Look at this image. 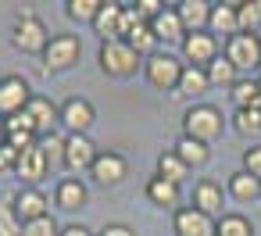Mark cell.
Segmentation results:
<instances>
[{
  "instance_id": "obj_30",
  "label": "cell",
  "mask_w": 261,
  "mask_h": 236,
  "mask_svg": "<svg viewBox=\"0 0 261 236\" xmlns=\"http://www.w3.org/2000/svg\"><path fill=\"white\" fill-rule=\"evenodd\" d=\"M232 129L240 133V136H261V115L254 111V108H240L236 115H232Z\"/></svg>"
},
{
  "instance_id": "obj_41",
  "label": "cell",
  "mask_w": 261,
  "mask_h": 236,
  "mask_svg": "<svg viewBox=\"0 0 261 236\" xmlns=\"http://www.w3.org/2000/svg\"><path fill=\"white\" fill-rule=\"evenodd\" d=\"M4 143H8V122L0 118V147H4Z\"/></svg>"
},
{
  "instance_id": "obj_42",
  "label": "cell",
  "mask_w": 261,
  "mask_h": 236,
  "mask_svg": "<svg viewBox=\"0 0 261 236\" xmlns=\"http://www.w3.org/2000/svg\"><path fill=\"white\" fill-rule=\"evenodd\" d=\"M250 108H254V111H257V115H261V93H257V100H254V104H250Z\"/></svg>"
},
{
  "instance_id": "obj_19",
  "label": "cell",
  "mask_w": 261,
  "mask_h": 236,
  "mask_svg": "<svg viewBox=\"0 0 261 236\" xmlns=\"http://www.w3.org/2000/svg\"><path fill=\"white\" fill-rule=\"evenodd\" d=\"M143 193H147L150 204H158V207H165V211H179L182 190H179L175 182H168V179H161V175H150L147 186H143Z\"/></svg>"
},
{
  "instance_id": "obj_36",
  "label": "cell",
  "mask_w": 261,
  "mask_h": 236,
  "mask_svg": "<svg viewBox=\"0 0 261 236\" xmlns=\"http://www.w3.org/2000/svg\"><path fill=\"white\" fill-rule=\"evenodd\" d=\"M40 147H43V154L50 158V165L65 158V136H61V133H50V136H40Z\"/></svg>"
},
{
  "instance_id": "obj_24",
  "label": "cell",
  "mask_w": 261,
  "mask_h": 236,
  "mask_svg": "<svg viewBox=\"0 0 261 236\" xmlns=\"http://www.w3.org/2000/svg\"><path fill=\"white\" fill-rule=\"evenodd\" d=\"M207 90H211L207 72H204V68H197V65H182V75H179L175 93H179V97H204Z\"/></svg>"
},
{
  "instance_id": "obj_8",
  "label": "cell",
  "mask_w": 261,
  "mask_h": 236,
  "mask_svg": "<svg viewBox=\"0 0 261 236\" xmlns=\"http://www.w3.org/2000/svg\"><path fill=\"white\" fill-rule=\"evenodd\" d=\"M179 47H182V65H197V68H207L215 58H218V40L211 36V33H186L182 40H179Z\"/></svg>"
},
{
  "instance_id": "obj_15",
  "label": "cell",
  "mask_w": 261,
  "mask_h": 236,
  "mask_svg": "<svg viewBox=\"0 0 261 236\" xmlns=\"http://www.w3.org/2000/svg\"><path fill=\"white\" fill-rule=\"evenodd\" d=\"M47 172H50V158L43 154V147H40V143L18 154V168H15V175L22 179V186H36Z\"/></svg>"
},
{
  "instance_id": "obj_11",
  "label": "cell",
  "mask_w": 261,
  "mask_h": 236,
  "mask_svg": "<svg viewBox=\"0 0 261 236\" xmlns=\"http://www.w3.org/2000/svg\"><path fill=\"white\" fill-rule=\"evenodd\" d=\"M11 207H15V215L22 218V225H25V222H36V218H43V215H50V200H47V193H43L40 186H18V193L11 197Z\"/></svg>"
},
{
  "instance_id": "obj_9",
  "label": "cell",
  "mask_w": 261,
  "mask_h": 236,
  "mask_svg": "<svg viewBox=\"0 0 261 236\" xmlns=\"http://www.w3.org/2000/svg\"><path fill=\"white\" fill-rule=\"evenodd\" d=\"M93 122H97V108L86 97H68L61 104V125L68 129V136H86Z\"/></svg>"
},
{
  "instance_id": "obj_22",
  "label": "cell",
  "mask_w": 261,
  "mask_h": 236,
  "mask_svg": "<svg viewBox=\"0 0 261 236\" xmlns=\"http://www.w3.org/2000/svg\"><path fill=\"white\" fill-rule=\"evenodd\" d=\"M172 150L179 154V161H182L186 168H204V165L211 161V147L200 143V140H190V136H179V143H175Z\"/></svg>"
},
{
  "instance_id": "obj_32",
  "label": "cell",
  "mask_w": 261,
  "mask_h": 236,
  "mask_svg": "<svg viewBox=\"0 0 261 236\" xmlns=\"http://www.w3.org/2000/svg\"><path fill=\"white\" fill-rule=\"evenodd\" d=\"M257 79H236V86L229 90V97H232V104H236V111L240 108H250L254 100H257Z\"/></svg>"
},
{
  "instance_id": "obj_40",
  "label": "cell",
  "mask_w": 261,
  "mask_h": 236,
  "mask_svg": "<svg viewBox=\"0 0 261 236\" xmlns=\"http://www.w3.org/2000/svg\"><path fill=\"white\" fill-rule=\"evenodd\" d=\"M58 236H97V232H90L86 225H79V222H68V225H61V232Z\"/></svg>"
},
{
  "instance_id": "obj_17",
  "label": "cell",
  "mask_w": 261,
  "mask_h": 236,
  "mask_svg": "<svg viewBox=\"0 0 261 236\" xmlns=\"http://www.w3.org/2000/svg\"><path fill=\"white\" fill-rule=\"evenodd\" d=\"M54 204L65 207V211H79V207L90 204V186L79 175H65L58 182V190H54Z\"/></svg>"
},
{
  "instance_id": "obj_5",
  "label": "cell",
  "mask_w": 261,
  "mask_h": 236,
  "mask_svg": "<svg viewBox=\"0 0 261 236\" xmlns=\"http://www.w3.org/2000/svg\"><path fill=\"white\" fill-rule=\"evenodd\" d=\"M222 54L236 65V72H257V65H261V36L257 33H236V36L225 40Z\"/></svg>"
},
{
  "instance_id": "obj_29",
  "label": "cell",
  "mask_w": 261,
  "mask_h": 236,
  "mask_svg": "<svg viewBox=\"0 0 261 236\" xmlns=\"http://www.w3.org/2000/svg\"><path fill=\"white\" fill-rule=\"evenodd\" d=\"M158 175L179 186V182L190 175V168L179 161V154H175V150H161V154H158Z\"/></svg>"
},
{
  "instance_id": "obj_16",
  "label": "cell",
  "mask_w": 261,
  "mask_h": 236,
  "mask_svg": "<svg viewBox=\"0 0 261 236\" xmlns=\"http://www.w3.org/2000/svg\"><path fill=\"white\" fill-rule=\"evenodd\" d=\"M236 8H240V0H229V4H211L207 33H211L215 40H229V36L240 33V15H236Z\"/></svg>"
},
{
  "instance_id": "obj_23",
  "label": "cell",
  "mask_w": 261,
  "mask_h": 236,
  "mask_svg": "<svg viewBox=\"0 0 261 236\" xmlns=\"http://www.w3.org/2000/svg\"><path fill=\"white\" fill-rule=\"evenodd\" d=\"M225 190H229V197H232V200L250 204V200H257V197H261V179H254L250 172H243V168H240V172H232V175H229V186H225Z\"/></svg>"
},
{
  "instance_id": "obj_38",
  "label": "cell",
  "mask_w": 261,
  "mask_h": 236,
  "mask_svg": "<svg viewBox=\"0 0 261 236\" xmlns=\"http://www.w3.org/2000/svg\"><path fill=\"white\" fill-rule=\"evenodd\" d=\"M15 168H18V150L15 147H0V175H15Z\"/></svg>"
},
{
  "instance_id": "obj_10",
  "label": "cell",
  "mask_w": 261,
  "mask_h": 236,
  "mask_svg": "<svg viewBox=\"0 0 261 236\" xmlns=\"http://www.w3.org/2000/svg\"><path fill=\"white\" fill-rule=\"evenodd\" d=\"M97 143L90 140V136H65V158H61V165L75 175V172H90L93 168V161H97Z\"/></svg>"
},
{
  "instance_id": "obj_31",
  "label": "cell",
  "mask_w": 261,
  "mask_h": 236,
  "mask_svg": "<svg viewBox=\"0 0 261 236\" xmlns=\"http://www.w3.org/2000/svg\"><path fill=\"white\" fill-rule=\"evenodd\" d=\"M100 4H104V0H68V4H65V15H68L72 22H90V25H93Z\"/></svg>"
},
{
  "instance_id": "obj_44",
  "label": "cell",
  "mask_w": 261,
  "mask_h": 236,
  "mask_svg": "<svg viewBox=\"0 0 261 236\" xmlns=\"http://www.w3.org/2000/svg\"><path fill=\"white\" fill-rule=\"evenodd\" d=\"M257 75H261V65H257Z\"/></svg>"
},
{
  "instance_id": "obj_43",
  "label": "cell",
  "mask_w": 261,
  "mask_h": 236,
  "mask_svg": "<svg viewBox=\"0 0 261 236\" xmlns=\"http://www.w3.org/2000/svg\"><path fill=\"white\" fill-rule=\"evenodd\" d=\"M257 90H261V75H257Z\"/></svg>"
},
{
  "instance_id": "obj_2",
  "label": "cell",
  "mask_w": 261,
  "mask_h": 236,
  "mask_svg": "<svg viewBox=\"0 0 261 236\" xmlns=\"http://www.w3.org/2000/svg\"><path fill=\"white\" fill-rule=\"evenodd\" d=\"M225 133V118L215 104H193L182 115V136L200 140V143H215Z\"/></svg>"
},
{
  "instance_id": "obj_37",
  "label": "cell",
  "mask_w": 261,
  "mask_h": 236,
  "mask_svg": "<svg viewBox=\"0 0 261 236\" xmlns=\"http://www.w3.org/2000/svg\"><path fill=\"white\" fill-rule=\"evenodd\" d=\"M243 172H250L254 179H261V143L243 150Z\"/></svg>"
},
{
  "instance_id": "obj_1",
  "label": "cell",
  "mask_w": 261,
  "mask_h": 236,
  "mask_svg": "<svg viewBox=\"0 0 261 236\" xmlns=\"http://www.w3.org/2000/svg\"><path fill=\"white\" fill-rule=\"evenodd\" d=\"M97 61H100V72L108 79H133L143 68V58L125 40H104L97 50Z\"/></svg>"
},
{
  "instance_id": "obj_25",
  "label": "cell",
  "mask_w": 261,
  "mask_h": 236,
  "mask_svg": "<svg viewBox=\"0 0 261 236\" xmlns=\"http://www.w3.org/2000/svg\"><path fill=\"white\" fill-rule=\"evenodd\" d=\"M150 29H154L158 43H161V40H182V36H186V29H182V22H179V11H175V8H165L158 18H150Z\"/></svg>"
},
{
  "instance_id": "obj_18",
  "label": "cell",
  "mask_w": 261,
  "mask_h": 236,
  "mask_svg": "<svg viewBox=\"0 0 261 236\" xmlns=\"http://www.w3.org/2000/svg\"><path fill=\"white\" fill-rule=\"evenodd\" d=\"M122 8L125 4H118V0H104L100 4V11L93 18V29H97L100 43L104 40H122Z\"/></svg>"
},
{
  "instance_id": "obj_20",
  "label": "cell",
  "mask_w": 261,
  "mask_h": 236,
  "mask_svg": "<svg viewBox=\"0 0 261 236\" xmlns=\"http://www.w3.org/2000/svg\"><path fill=\"white\" fill-rule=\"evenodd\" d=\"M193 207L197 211H204V215H211L215 222L225 215L222 211V186L215 182V179H200L197 186H193Z\"/></svg>"
},
{
  "instance_id": "obj_21",
  "label": "cell",
  "mask_w": 261,
  "mask_h": 236,
  "mask_svg": "<svg viewBox=\"0 0 261 236\" xmlns=\"http://www.w3.org/2000/svg\"><path fill=\"white\" fill-rule=\"evenodd\" d=\"M175 11L186 33H207V18H211L207 0H182V4H175Z\"/></svg>"
},
{
  "instance_id": "obj_6",
  "label": "cell",
  "mask_w": 261,
  "mask_h": 236,
  "mask_svg": "<svg viewBox=\"0 0 261 236\" xmlns=\"http://www.w3.org/2000/svg\"><path fill=\"white\" fill-rule=\"evenodd\" d=\"M29 100H33V90L25 75H0V118L4 122L22 115Z\"/></svg>"
},
{
  "instance_id": "obj_13",
  "label": "cell",
  "mask_w": 261,
  "mask_h": 236,
  "mask_svg": "<svg viewBox=\"0 0 261 236\" xmlns=\"http://www.w3.org/2000/svg\"><path fill=\"white\" fill-rule=\"evenodd\" d=\"M172 229H175V236H215V218L197 211L193 204H182L172 218Z\"/></svg>"
},
{
  "instance_id": "obj_28",
  "label": "cell",
  "mask_w": 261,
  "mask_h": 236,
  "mask_svg": "<svg viewBox=\"0 0 261 236\" xmlns=\"http://www.w3.org/2000/svg\"><path fill=\"white\" fill-rule=\"evenodd\" d=\"M125 43L140 54V58H150L154 50H158V36H154V29H150V22H140L129 36H125Z\"/></svg>"
},
{
  "instance_id": "obj_39",
  "label": "cell",
  "mask_w": 261,
  "mask_h": 236,
  "mask_svg": "<svg viewBox=\"0 0 261 236\" xmlns=\"http://www.w3.org/2000/svg\"><path fill=\"white\" fill-rule=\"evenodd\" d=\"M97 236H136V232H133L125 222H108V225H104Z\"/></svg>"
},
{
  "instance_id": "obj_27",
  "label": "cell",
  "mask_w": 261,
  "mask_h": 236,
  "mask_svg": "<svg viewBox=\"0 0 261 236\" xmlns=\"http://www.w3.org/2000/svg\"><path fill=\"white\" fill-rule=\"evenodd\" d=\"M215 236H254V225H250L247 215L229 211V215H222V218L215 222Z\"/></svg>"
},
{
  "instance_id": "obj_3",
  "label": "cell",
  "mask_w": 261,
  "mask_h": 236,
  "mask_svg": "<svg viewBox=\"0 0 261 236\" xmlns=\"http://www.w3.org/2000/svg\"><path fill=\"white\" fill-rule=\"evenodd\" d=\"M179 75H182V58H175L168 50H154L150 58H143V79L154 90H172L175 93Z\"/></svg>"
},
{
  "instance_id": "obj_26",
  "label": "cell",
  "mask_w": 261,
  "mask_h": 236,
  "mask_svg": "<svg viewBox=\"0 0 261 236\" xmlns=\"http://www.w3.org/2000/svg\"><path fill=\"white\" fill-rule=\"evenodd\" d=\"M204 72H207V83H211V86H225V90H232V86H236V79H240L236 65H232L225 54H218Z\"/></svg>"
},
{
  "instance_id": "obj_34",
  "label": "cell",
  "mask_w": 261,
  "mask_h": 236,
  "mask_svg": "<svg viewBox=\"0 0 261 236\" xmlns=\"http://www.w3.org/2000/svg\"><path fill=\"white\" fill-rule=\"evenodd\" d=\"M58 232H61V225H58L54 215H43V218L22 225V236H58Z\"/></svg>"
},
{
  "instance_id": "obj_12",
  "label": "cell",
  "mask_w": 261,
  "mask_h": 236,
  "mask_svg": "<svg viewBox=\"0 0 261 236\" xmlns=\"http://www.w3.org/2000/svg\"><path fill=\"white\" fill-rule=\"evenodd\" d=\"M90 175H93V182H100V186H118V182L129 175V161H125V154H118V150H100L97 161H93V168H90Z\"/></svg>"
},
{
  "instance_id": "obj_35",
  "label": "cell",
  "mask_w": 261,
  "mask_h": 236,
  "mask_svg": "<svg viewBox=\"0 0 261 236\" xmlns=\"http://www.w3.org/2000/svg\"><path fill=\"white\" fill-rule=\"evenodd\" d=\"M0 236H22V218L15 215L11 200L0 204Z\"/></svg>"
},
{
  "instance_id": "obj_4",
  "label": "cell",
  "mask_w": 261,
  "mask_h": 236,
  "mask_svg": "<svg viewBox=\"0 0 261 236\" xmlns=\"http://www.w3.org/2000/svg\"><path fill=\"white\" fill-rule=\"evenodd\" d=\"M40 58H43V72H68V68L79 65L83 43L72 33H58V36H50V43H47V50Z\"/></svg>"
},
{
  "instance_id": "obj_14",
  "label": "cell",
  "mask_w": 261,
  "mask_h": 236,
  "mask_svg": "<svg viewBox=\"0 0 261 236\" xmlns=\"http://www.w3.org/2000/svg\"><path fill=\"white\" fill-rule=\"evenodd\" d=\"M25 115L33 118V129H36V136H50V133H54V125L61 122V104H54L50 97H40V93H33V100L25 104Z\"/></svg>"
},
{
  "instance_id": "obj_7",
  "label": "cell",
  "mask_w": 261,
  "mask_h": 236,
  "mask_svg": "<svg viewBox=\"0 0 261 236\" xmlns=\"http://www.w3.org/2000/svg\"><path fill=\"white\" fill-rule=\"evenodd\" d=\"M11 43L22 50V54H43L47 43H50V33L47 25L33 15V18H18L15 22V33H11Z\"/></svg>"
},
{
  "instance_id": "obj_33",
  "label": "cell",
  "mask_w": 261,
  "mask_h": 236,
  "mask_svg": "<svg viewBox=\"0 0 261 236\" xmlns=\"http://www.w3.org/2000/svg\"><path fill=\"white\" fill-rule=\"evenodd\" d=\"M236 15H240V33H254L261 25V0H240Z\"/></svg>"
}]
</instances>
